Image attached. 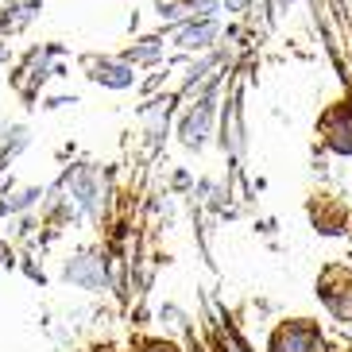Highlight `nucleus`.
<instances>
[{"label":"nucleus","instance_id":"1","mask_svg":"<svg viewBox=\"0 0 352 352\" xmlns=\"http://www.w3.org/2000/svg\"><path fill=\"white\" fill-rule=\"evenodd\" d=\"M275 352H321V337L310 325H287L275 333Z\"/></svg>","mask_w":352,"mask_h":352},{"label":"nucleus","instance_id":"2","mask_svg":"<svg viewBox=\"0 0 352 352\" xmlns=\"http://www.w3.org/2000/svg\"><path fill=\"white\" fill-rule=\"evenodd\" d=\"M325 135H329L333 147L352 151V113H349V109H337V113L325 116Z\"/></svg>","mask_w":352,"mask_h":352},{"label":"nucleus","instance_id":"3","mask_svg":"<svg viewBox=\"0 0 352 352\" xmlns=\"http://www.w3.org/2000/svg\"><path fill=\"white\" fill-rule=\"evenodd\" d=\"M151 352H175V349H151Z\"/></svg>","mask_w":352,"mask_h":352}]
</instances>
